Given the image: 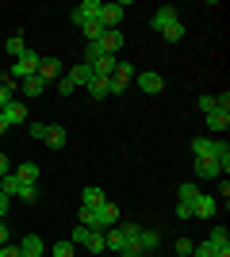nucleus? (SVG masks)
Segmentation results:
<instances>
[{
  "label": "nucleus",
  "instance_id": "34",
  "mask_svg": "<svg viewBox=\"0 0 230 257\" xmlns=\"http://www.w3.org/2000/svg\"><path fill=\"white\" fill-rule=\"evenodd\" d=\"M219 253V249L211 246V242H196V246H192V257H215Z\"/></svg>",
  "mask_w": 230,
  "mask_h": 257
},
{
  "label": "nucleus",
  "instance_id": "47",
  "mask_svg": "<svg viewBox=\"0 0 230 257\" xmlns=\"http://www.w3.org/2000/svg\"><path fill=\"white\" fill-rule=\"evenodd\" d=\"M8 100H12V92H8V88H4V85H0V107L8 104Z\"/></svg>",
  "mask_w": 230,
  "mask_h": 257
},
{
  "label": "nucleus",
  "instance_id": "1",
  "mask_svg": "<svg viewBox=\"0 0 230 257\" xmlns=\"http://www.w3.org/2000/svg\"><path fill=\"white\" fill-rule=\"evenodd\" d=\"M39 62H43V58H39L35 50H23V58H16V62L8 65V73L16 77V81H27V77L39 73Z\"/></svg>",
  "mask_w": 230,
  "mask_h": 257
},
{
  "label": "nucleus",
  "instance_id": "38",
  "mask_svg": "<svg viewBox=\"0 0 230 257\" xmlns=\"http://www.w3.org/2000/svg\"><path fill=\"white\" fill-rule=\"evenodd\" d=\"M16 196H20V200H27V204H31L35 196H39V188H35V184H23V181H20V192H16Z\"/></svg>",
  "mask_w": 230,
  "mask_h": 257
},
{
  "label": "nucleus",
  "instance_id": "40",
  "mask_svg": "<svg viewBox=\"0 0 230 257\" xmlns=\"http://www.w3.org/2000/svg\"><path fill=\"white\" fill-rule=\"evenodd\" d=\"M196 107L203 111V115H211V111H215V96H199V100H196Z\"/></svg>",
  "mask_w": 230,
  "mask_h": 257
},
{
  "label": "nucleus",
  "instance_id": "49",
  "mask_svg": "<svg viewBox=\"0 0 230 257\" xmlns=\"http://www.w3.org/2000/svg\"><path fill=\"white\" fill-rule=\"evenodd\" d=\"M4 131H8V119H4V115H0V135H4Z\"/></svg>",
  "mask_w": 230,
  "mask_h": 257
},
{
  "label": "nucleus",
  "instance_id": "4",
  "mask_svg": "<svg viewBox=\"0 0 230 257\" xmlns=\"http://www.w3.org/2000/svg\"><path fill=\"white\" fill-rule=\"evenodd\" d=\"M123 12H127L123 0H115V4H100V23H104V31H115V27H119Z\"/></svg>",
  "mask_w": 230,
  "mask_h": 257
},
{
  "label": "nucleus",
  "instance_id": "20",
  "mask_svg": "<svg viewBox=\"0 0 230 257\" xmlns=\"http://www.w3.org/2000/svg\"><path fill=\"white\" fill-rule=\"evenodd\" d=\"M69 81H73V85H77V88H85V85H88V81H92V69H88V65H85V62H77V65H73V69H69Z\"/></svg>",
  "mask_w": 230,
  "mask_h": 257
},
{
  "label": "nucleus",
  "instance_id": "37",
  "mask_svg": "<svg viewBox=\"0 0 230 257\" xmlns=\"http://www.w3.org/2000/svg\"><path fill=\"white\" fill-rule=\"evenodd\" d=\"M69 242H73V246H85V242H88V226H73Z\"/></svg>",
  "mask_w": 230,
  "mask_h": 257
},
{
  "label": "nucleus",
  "instance_id": "21",
  "mask_svg": "<svg viewBox=\"0 0 230 257\" xmlns=\"http://www.w3.org/2000/svg\"><path fill=\"white\" fill-rule=\"evenodd\" d=\"M207 242H211L215 249H230V230H226V226H211Z\"/></svg>",
  "mask_w": 230,
  "mask_h": 257
},
{
  "label": "nucleus",
  "instance_id": "41",
  "mask_svg": "<svg viewBox=\"0 0 230 257\" xmlns=\"http://www.w3.org/2000/svg\"><path fill=\"white\" fill-rule=\"evenodd\" d=\"M100 54H104V50H100V43H88V46H85V65H88V62H96Z\"/></svg>",
  "mask_w": 230,
  "mask_h": 257
},
{
  "label": "nucleus",
  "instance_id": "32",
  "mask_svg": "<svg viewBox=\"0 0 230 257\" xmlns=\"http://www.w3.org/2000/svg\"><path fill=\"white\" fill-rule=\"evenodd\" d=\"M77 223L92 230V223H96V207H85V204H81V211H77Z\"/></svg>",
  "mask_w": 230,
  "mask_h": 257
},
{
  "label": "nucleus",
  "instance_id": "33",
  "mask_svg": "<svg viewBox=\"0 0 230 257\" xmlns=\"http://www.w3.org/2000/svg\"><path fill=\"white\" fill-rule=\"evenodd\" d=\"M54 85H58V92H62V96H73V92H77V85L69 81V73H62V77L54 81Z\"/></svg>",
  "mask_w": 230,
  "mask_h": 257
},
{
  "label": "nucleus",
  "instance_id": "43",
  "mask_svg": "<svg viewBox=\"0 0 230 257\" xmlns=\"http://www.w3.org/2000/svg\"><path fill=\"white\" fill-rule=\"evenodd\" d=\"M176 219H192V207H188V204H176Z\"/></svg>",
  "mask_w": 230,
  "mask_h": 257
},
{
  "label": "nucleus",
  "instance_id": "25",
  "mask_svg": "<svg viewBox=\"0 0 230 257\" xmlns=\"http://www.w3.org/2000/svg\"><path fill=\"white\" fill-rule=\"evenodd\" d=\"M211 150H215V139H207V135L192 139V154H196V158H211Z\"/></svg>",
  "mask_w": 230,
  "mask_h": 257
},
{
  "label": "nucleus",
  "instance_id": "30",
  "mask_svg": "<svg viewBox=\"0 0 230 257\" xmlns=\"http://www.w3.org/2000/svg\"><path fill=\"white\" fill-rule=\"evenodd\" d=\"M81 31H85V39H88V43H96L100 35H104V23H100V20H88L85 27H81Z\"/></svg>",
  "mask_w": 230,
  "mask_h": 257
},
{
  "label": "nucleus",
  "instance_id": "45",
  "mask_svg": "<svg viewBox=\"0 0 230 257\" xmlns=\"http://www.w3.org/2000/svg\"><path fill=\"white\" fill-rule=\"evenodd\" d=\"M8 173H12V169H8V154L0 150V177H8Z\"/></svg>",
  "mask_w": 230,
  "mask_h": 257
},
{
  "label": "nucleus",
  "instance_id": "7",
  "mask_svg": "<svg viewBox=\"0 0 230 257\" xmlns=\"http://www.w3.org/2000/svg\"><path fill=\"white\" fill-rule=\"evenodd\" d=\"M46 146H50V150H66V142H69V131L62 127V123H46Z\"/></svg>",
  "mask_w": 230,
  "mask_h": 257
},
{
  "label": "nucleus",
  "instance_id": "50",
  "mask_svg": "<svg viewBox=\"0 0 230 257\" xmlns=\"http://www.w3.org/2000/svg\"><path fill=\"white\" fill-rule=\"evenodd\" d=\"M215 257H230V249H219V253H215Z\"/></svg>",
  "mask_w": 230,
  "mask_h": 257
},
{
  "label": "nucleus",
  "instance_id": "19",
  "mask_svg": "<svg viewBox=\"0 0 230 257\" xmlns=\"http://www.w3.org/2000/svg\"><path fill=\"white\" fill-rule=\"evenodd\" d=\"M88 96L92 100H104V96H111V88H108V77H92V81H88Z\"/></svg>",
  "mask_w": 230,
  "mask_h": 257
},
{
  "label": "nucleus",
  "instance_id": "24",
  "mask_svg": "<svg viewBox=\"0 0 230 257\" xmlns=\"http://www.w3.org/2000/svg\"><path fill=\"white\" fill-rule=\"evenodd\" d=\"M104 200H108V196L100 192L96 184H88L85 192H81V204H85V207H100V204H104Z\"/></svg>",
  "mask_w": 230,
  "mask_h": 257
},
{
  "label": "nucleus",
  "instance_id": "18",
  "mask_svg": "<svg viewBox=\"0 0 230 257\" xmlns=\"http://www.w3.org/2000/svg\"><path fill=\"white\" fill-rule=\"evenodd\" d=\"M211 158H215V165L222 169V177H226V169H230V146L222 139H215V150H211Z\"/></svg>",
  "mask_w": 230,
  "mask_h": 257
},
{
  "label": "nucleus",
  "instance_id": "8",
  "mask_svg": "<svg viewBox=\"0 0 230 257\" xmlns=\"http://www.w3.org/2000/svg\"><path fill=\"white\" fill-rule=\"evenodd\" d=\"M0 115L8 119V127H23V123H27V104H16V100H8V104L0 107Z\"/></svg>",
  "mask_w": 230,
  "mask_h": 257
},
{
  "label": "nucleus",
  "instance_id": "5",
  "mask_svg": "<svg viewBox=\"0 0 230 257\" xmlns=\"http://www.w3.org/2000/svg\"><path fill=\"white\" fill-rule=\"evenodd\" d=\"M119 223V207L111 204V200H104V204L96 207V223H92V230H108V226Z\"/></svg>",
  "mask_w": 230,
  "mask_h": 257
},
{
  "label": "nucleus",
  "instance_id": "48",
  "mask_svg": "<svg viewBox=\"0 0 230 257\" xmlns=\"http://www.w3.org/2000/svg\"><path fill=\"white\" fill-rule=\"evenodd\" d=\"M8 215V196H0V219Z\"/></svg>",
  "mask_w": 230,
  "mask_h": 257
},
{
  "label": "nucleus",
  "instance_id": "29",
  "mask_svg": "<svg viewBox=\"0 0 230 257\" xmlns=\"http://www.w3.org/2000/svg\"><path fill=\"white\" fill-rule=\"evenodd\" d=\"M165 39H169V43H180V39H184V20H176V23H169V27H165Z\"/></svg>",
  "mask_w": 230,
  "mask_h": 257
},
{
  "label": "nucleus",
  "instance_id": "3",
  "mask_svg": "<svg viewBox=\"0 0 230 257\" xmlns=\"http://www.w3.org/2000/svg\"><path fill=\"white\" fill-rule=\"evenodd\" d=\"M131 77H134V69L127 62H119L115 65V73L108 77V88H111V96H123L127 92V85H131Z\"/></svg>",
  "mask_w": 230,
  "mask_h": 257
},
{
  "label": "nucleus",
  "instance_id": "12",
  "mask_svg": "<svg viewBox=\"0 0 230 257\" xmlns=\"http://www.w3.org/2000/svg\"><path fill=\"white\" fill-rule=\"evenodd\" d=\"M192 165H196V177H199V181H215V177H222V169L215 165V158H196Z\"/></svg>",
  "mask_w": 230,
  "mask_h": 257
},
{
  "label": "nucleus",
  "instance_id": "2",
  "mask_svg": "<svg viewBox=\"0 0 230 257\" xmlns=\"http://www.w3.org/2000/svg\"><path fill=\"white\" fill-rule=\"evenodd\" d=\"M88 20H100V0H81V4L69 12V23H73V27H85Z\"/></svg>",
  "mask_w": 230,
  "mask_h": 257
},
{
  "label": "nucleus",
  "instance_id": "11",
  "mask_svg": "<svg viewBox=\"0 0 230 257\" xmlns=\"http://www.w3.org/2000/svg\"><path fill=\"white\" fill-rule=\"evenodd\" d=\"M46 88H50V85H46V81H43L39 73H35V77H27V81H20V92H23L27 100H39V96L46 92Z\"/></svg>",
  "mask_w": 230,
  "mask_h": 257
},
{
  "label": "nucleus",
  "instance_id": "6",
  "mask_svg": "<svg viewBox=\"0 0 230 257\" xmlns=\"http://www.w3.org/2000/svg\"><path fill=\"white\" fill-rule=\"evenodd\" d=\"M215 211H219V196H196V204H192V215L196 219H215Z\"/></svg>",
  "mask_w": 230,
  "mask_h": 257
},
{
  "label": "nucleus",
  "instance_id": "14",
  "mask_svg": "<svg viewBox=\"0 0 230 257\" xmlns=\"http://www.w3.org/2000/svg\"><path fill=\"white\" fill-rule=\"evenodd\" d=\"M138 88H142L146 96H157L165 88V77L161 73H138Z\"/></svg>",
  "mask_w": 230,
  "mask_h": 257
},
{
  "label": "nucleus",
  "instance_id": "36",
  "mask_svg": "<svg viewBox=\"0 0 230 257\" xmlns=\"http://www.w3.org/2000/svg\"><path fill=\"white\" fill-rule=\"evenodd\" d=\"M192 246H196L192 238H176V257H192Z\"/></svg>",
  "mask_w": 230,
  "mask_h": 257
},
{
  "label": "nucleus",
  "instance_id": "17",
  "mask_svg": "<svg viewBox=\"0 0 230 257\" xmlns=\"http://www.w3.org/2000/svg\"><path fill=\"white\" fill-rule=\"evenodd\" d=\"M226 127H230V111H219V107H215L207 115V131L211 135H226Z\"/></svg>",
  "mask_w": 230,
  "mask_h": 257
},
{
  "label": "nucleus",
  "instance_id": "9",
  "mask_svg": "<svg viewBox=\"0 0 230 257\" xmlns=\"http://www.w3.org/2000/svg\"><path fill=\"white\" fill-rule=\"evenodd\" d=\"M62 73H66V65H62V58H43V62H39V77H43L46 85H50V81H58Z\"/></svg>",
  "mask_w": 230,
  "mask_h": 257
},
{
  "label": "nucleus",
  "instance_id": "46",
  "mask_svg": "<svg viewBox=\"0 0 230 257\" xmlns=\"http://www.w3.org/2000/svg\"><path fill=\"white\" fill-rule=\"evenodd\" d=\"M0 246H8V226H4V219H0Z\"/></svg>",
  "mask_w": 230,
  "mask_h": 257
},
{
  "label": "nucleus",
  "instance_id": "15",
  "mask_svg": "<svg viewBox=\"0 0 230 257\" xmlns=\"http://www.w3.org/2000/svg\"><path fill=\"white\" fill-rule=\"evenodd\" d=\"M96 43H100V50H104V54H115L123 43H127V39H123V31L115 27V31H104V35L96 39Z\"/></svg>",
  "mask_w": 230,
  "mask_h": 257
},
{
  "label": "nucleus",
  "instance_id": "35",
  "mask_svg": "<svg viewBox=\"0 0 230 257\" xmlns=\"http://www.w3.org/2000/svg\"><path fill=\"white\" fill-rule=\"evenodd\" d=\"M119 257H146V253H142V246H138V238H131V242L119 249Z\"/></svg>",
  "mask_w": 230,
  "mask_h": 257
},
{
  "label": "nucleus",
  "instance_id": "31",
  "mask_svg": "<svg viewBox=\"0 0 230 257\" xmlns=\"http://www.w3.org/2000/svg\"><path fill=\"white\" fill-rule=\"evenodd\" d=\"M4 46H8V54H12V58H23V50H27V43H23V35H12V39H8Z\"/></svg>",
  "mask_w": 230,
  "mask_h": 257
},
{
  "label": "nucleus",
  "instance_id": "39",
  "mask_svg": "<svg viewBox=\"0 0 230 257\" xmlns=\"http://www.w3.org/2000/svg\"><path fill=\"white\" fill-rule=\"evenodd\" d=\"M27 135L43 142V139H46V123H27Z\"/></svg>",
  "mask_w": 230,
  "mask_h": 257
},
{
  "label": "nucleus",
  "instance_id": "26",
  "mask_svg": "<svg viewBox=\"0 0 230 257\" xmlns=\"http://www.w3.org/2000/svg\"><path fill=\"white\" fill-rule=\"evenodd\" d=\"M50 257H77V246L69 242V238H62V242L50 246Z\"/></svg>",
  "mask_w": 230,
  "mask_h": 257
},
{
  "label": "nucleus",
  "instance_id": "42",
  "mask_svg": "<svg viewBox=\"0 0 230 257\" xmlns=\"http://www.w3.org/2000/svg\"><path fill=\"white\" fill-rule=\"evenodd\" d=\"M0 257H23L20 246H0Z\"/></svg>",
  "mask_w": 230,
  "mask_h": 257
},
{
  "label": "nucleus",
  "instance_id": "10",
  "mask_svg": "<svg viewBox=\"0 0 230 257\" xmlns=\"http://www.w3.org/2000/svg\"><path fill=\"white\" fill-rule=\"evenodd\" d=\"M176 20H180V12H176L173 8V4H165V8H157V12H153V31H165V27H169V23H176Z\"/></svg>",
  "mask_w": 230,
  "mask_h": 257
},
{
  "label": "nucleus",
  "instance_id": "13",
  "mask_svg": "<svg viewBox=\"0 0 230 257\" xmlns=\"http://www.w3.org/2000/svg\"><path fill=\"white\" fill-rule=\"evenodd\" d=\"M138 246H142L146 257H153V253H157V246H161V234L150 230V226H142V230H138Z\"/></svg>",
  "mask_w": 230,
  "mask_h": 257
},
{
  "label": "nucleus",
  "instance_id": "23",
  "mask_svg": "<svg viewBox=\"0 0 230 257\" xmlns=\"http://www.w3.org/2000/svg\"><path fill=\"white\" fill-rule=\"evenodd\" d=\"M16 177H20L23 184H35L39 181V165H35V161H23V165H16Z\"/></svg>",
  "mask_w": 230,
  "mask_h": 257
},
{
  "label": "nucleus",
  "instance_id": "28",
  "mask_svg": "<svg viewBox=\"0 0 230 257\" xmlns=\"http://www.w3.org/2000/svg\"><path fill=\"white\" fill-rule=\"evenodd\" d=\"M85 246H88V253H104V249H108V246H104V230H88Z\"/></svg>",
  "mask_w": 230,
  "mask_h": 257
},
{
  "label": "nucleus",
  "instance_id": "16",
  "mask_svg": "<svg viewBox=\"0 0 230 257\" xmlns=\"http://www.w3.org/2000/svg\"><path fill=\"white\" fill-rule=\"evenodd\" d=\"M20 253H23V257H46L43 238H39V234H27V238L20 242Z\"/></svg>",
  "mask_w": 230,
  "mask_h": 257
},
{
  "label": "nucleus",
  "instance_id": "22",
  "mask_svg": "<svg viewBox=\"0 0 230 257\" xmlns=\"http://www.w3.org/2000/svg\"><path fill=\"white\" fill-rule=\"evenodd\" d=\"M196 196H199V188L192 181H184L180 188H176V204H188V207H192V204H196Z\"/></svg>",
  "mask_w": 230,
  "mask_h": 257
},
{
  "label": "nucleus",
  "instance_id": "27",
  "mask_svg": "<svg viewBox=\"0 0 230 257\" xmlns=\"http://www.w3.org/2000/svg\"><path fill=\"white\" fill-rule=\"evenodd\" d=\"M16 192H20V177H16V173L0 177V196H16Z\"/></svg>",
  "mask_w": 230,
  "mask_h": 257
},
{
  "label": "nucleus",
  "instance_id": "44",
  "mask_svg": "<svg viewBox=\"0 0 230 257\" xmlns=\"http://www.w3.org/2000/svg\"><path fill=\"white\" fill-rule=\"evenodd\" d=\"M219 181H222L219 184V196H222V204H226V200H230V184H226V177H219Z\"/></svg>",
  "mask_w": 230,
  "mask_h": 257
}]
</instances>
